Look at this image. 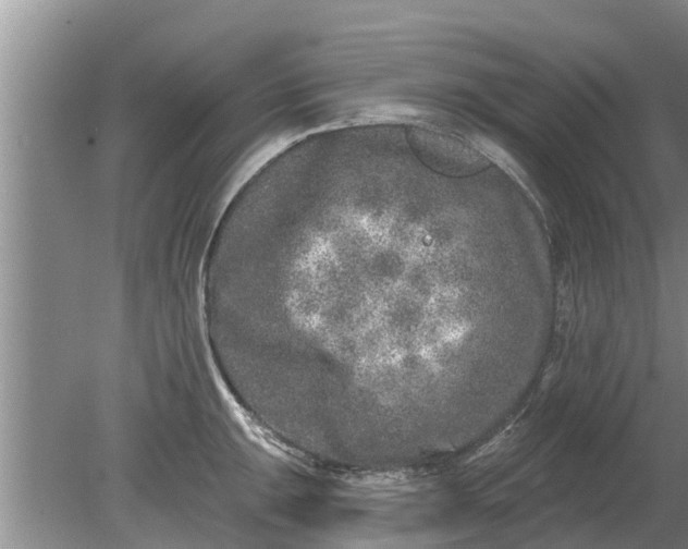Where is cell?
<instances>
[{"label": "cell", "mask_w": 688, "mask_h": 549, "mask_svg": "<svg viewBox=\"0 0 688 549\" xmlns=\"http://www.w3.org/2000/svg\"><path fill=\"white\" fill-rule=\"evenodd\" d=\"M408 138L422 161L446 174L467 175L488 164L481 152L453 135L414 130Z\"/></svg>", "instance_id": "cell-1"}]
</instances>
